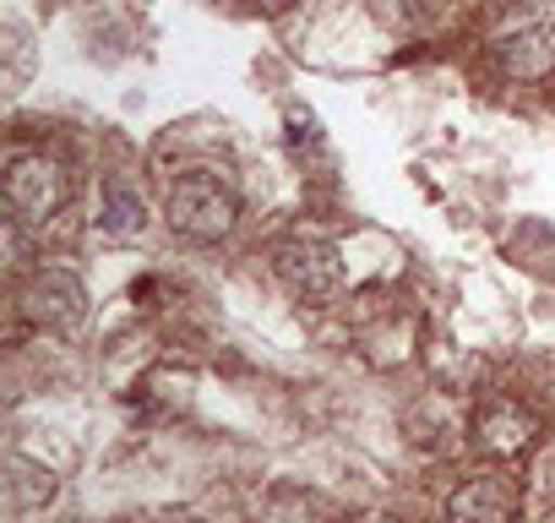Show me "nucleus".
<instances>
[{"instance_id": "2", "label": "nucleus", "mask_w": 555, "mask_h": 523, "mask_svg": "<svg viewBox=\"0 0 555 523\" xmlns=\"http://www.w3.org/2000/svg\"><path fill=\"white\" fill-rule=\"evenodd\" d=\"M164 218H169V229H175L180 240L212 245V240H223V234L234 229L240 202H234V191H229L218 175L196 169V175H180V180L169 186V196H164Z\"/></svg>"}, {"instance_id": "5", "label": "nucleus", "mask_w": 555, "mask_h": 523, "mask_svg": "<svg viewBox=\"0 0 555 523\" xmlns=\"http://www.w3.org/2000/svg\"><path fill=\"white\" fill-rule=\"evenodd\" d=\"M23 317L39 322V328L72 333V328H82V317H88V284H82L72 268H39V273L23 284Z\"/></svg>"}, {"instance_id": "4", "label": "nucleus", "mask_w": 555, "mask_h": 523, "mask_svg": "<svg viewBox=\"0 0 555 523\" xmlns=\"http://www.w3.org/2000/svg\"><path fill=\"white\" fill-rule=\"evenodd\" d=\"M66 196H72L66 169H61L50 153H17V158L7 164V207H12V218L44 229V224L66 207Z\"/></svg>"}, {"instance_id": "13", "label": "nucleus", "mask_w": 555, "mask_h": 523, "mask_svg": "<svg viewBox=\"0 0 555 523\" xmlns=\"http://www.w3.org/2000/svg\"><path fill=\"white\" fill-rule=\"evenodd\" d=\"M360 523H409V518H398V512H365Z\"/></svg>"}, {"instance_id": "9", "label": "nucleus", "mask_w": 555, "mask_h": 523, "mask_svg": "<svg viewBox=\"0 0 555 523\" xmlns=\"http://www.w3.org/2000/svg\"><path fill=\"white\" fill-rule=\"evenodd\" d=\"M142 229H147V207H142V196H137L126 180H104L99 234H104V240H115V245H126V240H137Z\"/></svg>"}, {"instance_id": "11", "label": "nucleus", "mask_w": 555, "mask_h": 523, "mask_svg": "<svg viewBox=\"0 0 555 523\" xmlns=\"http://www.w3.org/2000/svg\"><path fill=\"white\" fill-rule=\"evenodd\" d=\"M533 490H539V501H555V452L539 463V474H533Z\"/></svg>"}, {"instance_id": "12", "label": "nucleus", "mask_w": 555, "mask_h": 523, "mask_svg": "<svg viewBox=\"0 0 555 523\" xmlns=\"http://www.w3.org/2000/svg\"><path fill=\"white\" fill-rule=\"evenodd\" d=\"M250 7H256L261 17H284L289 7H300V0H250Z\"/></svg>"}, {"instance_id": "6", "label": "nucleus", "mask_w": 555, "mask_h": 523, "mask_svg": "<svg viewBox=\"0 0 555 523\" xmlns=\"http://www.w3.org/2000/svg\"><path fill=\"white\" fill-rule=\"evenodd\" d=\"M533 442H539V414L517 398H490L474 414V447L495 463H512V458L533 452Z\"/></svg>"}, {"instance_id": "7", "label": "nucleus", "mask_w": 555, "mask_h": 523, "mask_svg": "<svg viewBox=\"0 0 555 523\" xmlns=\"http://www.w3.org/2000/svg\"><path fill=\"white\" fill-rule=\"evenodd\" d=\"M517 507H522L517 485L506 474L485 469V474H468V480L452 485L441 523H517Z\"/></svg>"}, {"instance_id": "1", "label": "nucleus", "mask_w": 555, "mask_h": 523, "mask_svg": "<svg viewBox=\"0 0 555 523\" xmlns=\"http://www.w3.org/2000/svg\"><path fill=\"white\" fill-rule=\"evenodd\" d=\"M490 55L512 82L555 77V0H512L490 23Z\"/></svg>"}, {"instance_id": "8", "label": "nucleus", "mask_w": 555, "mask_h": 523, "mask_svg": "<svg viewBox=\"0 0 555 523\" xmlns=\"http://www.w3.org/2000/svg\"><path fill=\"white\" fill-rule=\"evenodd\" d=\"M55 496H61L55 469H44V463H34V458H23V452L7 458V507H12L17 518H23V512H44Z\"/></svg>"}, {"instance_id": "3", "label": "nucleus", "mask_w": 555, "mask_h": 523, "mask_svg": "<svg viewBox=\"0 0 555 523\" xmlns=\"http://www.w3.org/2000/svg\"><path fill=\"white\" fill-rule=\"evenodd\" d=\"M272 273L295 301H333L344 290V256L333 240L317 234H289L272 245Z\"/></svg>"}, {"instance_id": "10", "label": "nucleus", "mask_w": 555, "mask_h": 523, "mask_svg": "<svg viewBox=\"0 0 555 523\" xmlns=\"http://www.w3.org/2000/svg\"><path fill=\"white\" fill-rule=\"evenodd\" d=\"M34 66H39L34 34L23 23H7V28H0V88H7V99H17L34 82Z\"/></svg>"}, {"instance_id": "14", "label": "nucleus", "mask_w": 555, "mask_h": 523, "mask_svg": "<svg viewBox=\"0 0 555 523\" xmlns=\"http://www.w3.org/2000/svg\"><path fill=\"white\" fill-rule=\"evenodd\" d=\"M539 523H555V501H544V507H539Z\"/></svg>"}]
</instances>
